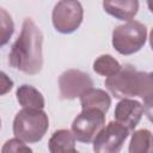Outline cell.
Here are the masks:
<instances>
[{"label": "cell", "mask_w": 153, "mask_h": 153, "mask_svg": "<svg viewBox=\"0 0 153 153\" xmlns=\"http://www.w3.org/2000/svg\"><path fill=\"white\" fill-rule=\"evenodd\" d=\"M92 87V78L80 69H67L59 78V88L62 99H75Z\"/></svg>", "instance_id": "ba28073f"}, {"label": "cell", "mask_w": 153, "mask_h": 153, "mask_svg": "<svg viewBox=\"0 0 153 153\" xmlns=\"http://www.w3.org/2000/svg\"><path fill=\"white\" fill-rule=\"evenodd\" d=\"M13 87V80L2 71H0V96L8 93Z\"/></svg>", "instance_id": "ac0fdd59"}, {"label": "cell", "mask_w": 153, "mask_h": 153, "mask_svg": "<svg viewBox=\"0 0 153 153\" xmlns=\"http://www.w3.org/2000/svg\"><path fill=\"white\" fill-rule=\"evenodd\" d=\"M121 69L120 62L110 54H103L98 56L93 62V71L103 76H112Z\"/></svg>", "instance_id": "9a60e30c"}, {"label": "cell", "mask_w": 153, "mask_h": 153, "mask_svg": "<svg viewBox=\"0 0 153 153\" xmlns=\"http://www.w3.org/2000/svg\"><path fill=\"white\" fill-rule=\"evenodd\" d=\"M129 130L117 122H110L93 140L94 153H120Z\"/></svg>", "instance_id": "52a82bcc"}, {"label": "cell", "mask_w": 153, "mask_h": 153, "mask_svg": "<svg viewBox=\"0 0 153 153\" xmlns=\"http://www.w3.org/2000/svg\"><path fill=\"white\" fill-rule=\"evenodd\" d=\"M81 109H97L104 114L108 112L111 105V98L108 92L102 88H90L80 96Z\"/></svg>", "instance_id": "8fae6325"}, {"label": "cell", "mask_w": 153, "mask_h": 153, "mask_svg": "<svg viewBox=\"0 0 153 153\" xmlns=\"http://www.w3.org/2000/svg\"><path fill=\"white\" fill-rule=\"evenodd\" d=\"M17 100L24 109L43 110L45 100L43 94L31 85H22L16 91Z\"/></svg>", "instance_id": "7c38bea8"}, {"label": "cell", "mask_w": 153, "mask_h": 153, "mask_svg": "<svg viewBox=\"0 0 153 153\" xmlns=\"http://www.w3.org/2000/svg\"><path fill=\"white\" fill-rule=\"evenodd\" d=\"M50 153H61L71 148H75V137L68 129H59L53 133L48 142Z\"/></svg>", "instance_id": "4fadbf2b"}, {"label": "cell", "mask_w": 153, "mask_h": 153, "mask_svg": "<svg viewBox=\"0 0 153 153\" xmlns=\"http://www.w3.org/2000/svg\"><path fill=\"white\" fill-rule=\"evenodd\" d=\"M105 127V114L97 109L82 110L72 123V134L75 140L90 143Z\"/></svg>", "instance_id": "8992f818"}, {"label": "cell", "mask_w": 153, "mask_h": 153, "mask_svg": "<svg viewBox=\"0 0 153 153\" xmlns=\"http://www.w3.org/2000/svg\"><path fill=\"white\" fill-rule=\"evenodd\" d=\"M1 153H32V149L25 145V142L20 141L19 139H10L7 140L2 148Z\"/></svg>", "instance_id": "e0dca14e"}, {"label": "cell", "mask_w": 153, "mask_h": 153, "mask_svg": "<svg viewBox=\"0 0 153 153\" xmlns=\"http://www.w3.org/2000/svg\"><path fill=\"white\" fill-rule=\"evenodd\" d=\"M61 153H80V152H78L75 148H71V149H67V151L61 152Z\"/></svg>", "instance_id": "d6986e66"}, {"label": "cell", "mask_w": 153, "mask_h": 153, "mask_svg": "<svg viewBox=\"0 0 153 153\" xmlns=\"http://www.w3.org/2000/svg\"><path fill=\"white\" fill-rule=\"evenodd\" d=\"M129 153H152V133L148 129H139L131 134Z\"/></svg>", "instance_id": "5bb4252c"}, {"label": "cell", "mask_w": 153, "mask_h": 153, "mask_svg": "<svg viewBox=\"0 0 153 153\" xmlns=\"http://www.w3.org/2000/svg\"><path fill=\"white\" fill-rule=\"evenodd\" d=\"M48 128L49 118L43 110L22 109L13 120V134L26 143L41 141Z\"/></svg>", "instance_id": "3957f363"}, {"label": "cell", "mask_w": 153, "mask_h": 153, "mask_svg": "<svg viewBox=\"0 0 153 153\" xmlns=\"http://www.w3.org/2000/svg\"><path fill=\"white\" fill-rule=\"evenodd\" d=\"M145 112L143 105L134 99H121L115 106V120L118 124L127 128L129 131L134 130L135 127L142 118Z\"/></svg>", "instance_id": "9c48e42d"}, {"label": "cell", "mask_w": 153, "mask_h": 153, "mask_svg": "<svg viewBox=\"0 0 153 153\" xmlns=\"http://www.w3.org/2000/svg\"><path fill=\"white\" fill-rule=\"evenodd\" d=\"M104 11L120 19V20H131L139 11V1L136 0H114L103 2Z\"/></svg>", "instance_id": "30bf717a"}, {"label": "cell", "mask_w": 153, "mask_h": 153, "mask_svg": "<svg viewBox=\"0 0 153 153\" xmlns=\"http://www.w3.org/2000/svg\"><path fill=\"white\" fill-rule=\"evenodd\" d=\"M105 87L118 99H129L140 97L143 99V109L151 118V108L153 98V74L137 71L131 65L121 66V69L112 76L105 79Z\"/></svg>", "instance_id": "7a4b0ae2"}, {"label": "cell", "mask_w": 153, "mask_h": 153, "mask_svg": "<svg viewBox=\"0 0 153 153\" xmlns=\"http://www.w3.org/2000/svg\"><path fill=\"white\" fill-rule=\"evenodd\" d=\"M14 32V23L11 14L0 7V48L6 45Z\"/></svg>", "instance_id": "2e32d148"}, {"label": "cell", "mask_w": 153, "mask_h": 153, "mask_svg": "<svg viewBox=\"0 0 153 153\" xmlns=\"http://www.w3.org/2000/svg\"><path fill=\"white\" fill-rule=\"evenodd\" d=\"M42 44V31L31 18H25L20 35L13 43L10 51V65L29 75L39 73L43 66Z\"/></svg>", "instance_id": "6da1fadb"}, {"label": "cell", "mask_w": 153, "mask_h": 153, "mask_svg": "<svg viewBox=\"0 0 153 153\" xmlns=\"http://www.w3.org/2000/svg\"><path fill=\"white\" fill-rule=\"evenodd\" d=\"M84 10L79 1L62 0L59 1L53 10L51 19L55 30L60 33H72L81 24Z\"/></svg>", "instance_id": "5b68a950"}, {"label": "cell", "mask_w": 153, "mask_h": 153, "mask_svg": "<svg viewBox=\"0 0 153 153\" xmlns=\"http://www.w3.org/2000/svg\"><path fill=\"white\" fill-rule=\"evenodd\" d=\"M0 128H1V120H0Z\"/></svg>", "instance_id": "ffe728a7"}, {"label": "cell", "mask_w": 153, "mask_h": 153, "mask_svg": "<svg viewBox=\"0 0 153 153\" xmlns=\"http://www.w3.org/2000/svg\"><path fill=\"white\" fill-rule=\"evenodd\" d=\"M147 41V27L137 20L117 25L112 31V47L122 55L137 53Z\"/></svg>", "instance_id": "277c9868"}]
</instances>
